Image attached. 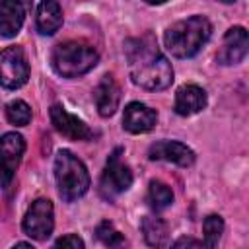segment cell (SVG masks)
<instances>
[{"label":"cell","mask_w":249,"mask_h":249,"mask_svg":"<svg viewBox=\"0 0 249 249\" xmlns=\"http://www.w3.org/2000/svg\"><path fill=\"white\" fill-rule=\"evenodd\" d=\"M130 78L136 86L146 89H165L173 82V68L152 35L128 39L124 43Z\"/></svg>","instance_id":"obj_1"},{"label":"cell","mask_w":249,"mask_h":249,"mask_svg":"<svg viewBox=\"0 0 249 249\" xmlns=\"http://www.w3.org/2000/svg\"><path fill=\"white\" fill-rule=\"evenodd\" d=\"M212 25L202 16H193L173 23L165 31V47L177 58H191L195 56L200 47L210 39Z\"/></svg>","instance_id":"obj_2"},{"label":"cell","mask_w":249,"mask_h":249,"mask_svg":"<svg viewBox=\"0 0 249 249\" xmlns=\"http://www.w3.org/2000/svg\"><path fill=\"white\" fill-rule=\"evenodd\" d=\"M54 177L58 193L64 200H76L89 189V173L86 165L68 150H60L54 160Z\"/></svg>","instance_id":"obj_3"},{"label":"cell","mask_w":249,"mask_h":249,"mask_svg":"<svg viewBox=\"0 0 249 249\" xmlns=\"http://www.w3.org/2000/svg\"><path fill=\"white\" fill-rule=\"evenodd\" d=\"M97 64V51L82 41L60 43L53 51V66L64 78H76Z\"/></svg>","instance_id":"obj_4"},{"label":"cell","mask_w":249,"mask_h":249,"mask_svg":"<svg viewBox=\"0 0 249 249\" xmlns=\"http://www.w3.org/2000/svg\"><path fill=\"white\" fill-rule=\"evenodd\" d=\"M121 154H123V148H117L109 160H107V165H105V171L101 175V185H99V191L101 195L111 200L115 198L117 195L124 193L130 185H132V171L128 169L126 163L121 161Z\"/></svg>","instance_id":"obj_5"},{"label":"cell","mask_w":249,"mask_h":249,"mask_svg":"<svg viewBox=\"0 0 249 249\" xmlns=\"http://www.w3.org/2000/svg\"><path fill=\"white\" fill-rule=\"evenodd\" d=\"M29 78V64L21 47H8L0 53V86L16 89Z\"/></svg>","instance_id":"obj_6"},{"label":"cell","mask_w":249,"mask_h":249,"mask_svg":"<svg viewBox=\"0 0 249 249\" xmlns=\"http://www.w3.org/2000/svg\"><path fill=\"white\" fill-rule=\"evenodd\" d=\"M54 218H53V202L47 198H37L31 202L25 218H23V231L33 239H47L53 233Z\"/></svg>","instance_id":"obj_7"},{"label":"cell","mask_w":249,"mask_h":249,"mask_svg":"<svg viewBox=\"0 0 249 249\" xmlns=\"http://www.w3.org/2000/svg\"><path fill=\"white\" fill-rule=\"evenodd\" d=\"M25 150V140L18 132H6L0 138V185L8 187L16 175Z\"/></svg>","instance_id":"obj_8"},{"label":"cell","mask_w":249,"mask_h":249,"mask_svg":"<svg viewBox=\"0 0 249 249\" xmlns=\"http://www.w3.org/2000/svg\"><path fill=\"white\" fill-rule=\"evenodd\" d=\"M247 47H249V37H247L245 27L235 25V27L228 29L224 35L222 47L218 51V62L226 64V66L241 62L247 54Z\"/></svg>","instance_id":"obj_9"},{"label":"cell","mask_w":249,"mask_h":249,"mask_svg":"<svg viewBox=\"0 0 249 249\" xmlns=\"http://www.w3.org/2000/svg\"><path fill=\"white\" fill-rule=\"evenodd\" d=\"M51 121H53V126L62 136H66L70 140H89L93 136V132L89 130V126L84 121H80L78 117L70 115L60 105H53L51 107Z\"/></svg>","instance_id":"obj_10"},{"label":"cell","mask_w":249,"mask_h":249,"mask_svg":"<svg viewBox=\"0 0 249 249\" xmlns=\"http://www.w3.org/2000/svg\"><path fill=\"white\" fill-rule=\"evenodd\" d=\"M148 156H150V160L171 161L181 167H187L195 161V152L187 144H181L175 140H160V142L152 144L148 150Z\"/></svg>","instance_id":"obj_11"},{"label":"cell","mask_w":249,"mask_h":249,"mask_svg":"<svg viewBox=\"0 0 249 249\" xmlns=\"http://www.w3.org/2000/svg\"><path fill=\"white\" fill-rule=\"evenodd\" d=\"M156 123H158V113L154 109H150L148 105H144L140 101H132L124 107L123 126L128 132H132V134L148 132L156 126Z\"/></svg>","instance_id":"obj_12"},{"label":"cell","mask_w":249,"mask_h":249,"mask_svg":"<svg viewBox=\"0 0 249 249\" xmlns=\"http://www.w3.org/2000/svg\"><path fill=\"white\" fill-rule=\"evenodd\" d=\"M95 105H97V111L101 117H111L117 107H119V101H121V88L119 84L115 82L113 76H103L101 82L97 84L95 91Z\"/></svg>","instance_id":"obj_13"},{"label":"cell","mask_w":249,"mask_h":249,"mask_svg":"<svg viewBox=\"0 0 249 249\" xmlns=\"http://www.w3.org/2000/svg\"><path fill=\"white\" fill-rule=\"evenodd\" d=\"M206 107V91L195 84L181 86L175 93V111L183 117L195 115Z\"/></svg>","instance_id":"obj_14"},{"label":"cell","mask_w":249,"mask_h":249,"mask_svg":"<svg viewBox=\"0 0 249 249\" xmlns=\"http://www.w3.org/2000/svg\"><path fill=\"white\" fill-rule=\"evenodd\" d=\"M23 6L16 0H4L0 2V35L2 37H14L21 25H23Z\"/></svg>","instance_id":"obj_15"},{"label":"cell","mask_w":249,"mask_h":249,"mask_svg":"<svg viewBox=\"0 0 249 249\" xmlns=\"http://www.w3.org/2000/svg\"><path fill=\"white\" fill-rule=\"evenodd\" d=\"M62 25V10L56 2L47 0L37 8V29L43 35H53Z\"/></svg>","instance_id":"obj_16"},{"label":"cell","mask_w":249,"mask_h":249,"mask_svg":"<svg viewBox=\"0 0 249 249\" xmlns=\"http://www.w3.org/2000/svg\"><path fill=\"white\" fill-rule=\"evenodd\" d=\"M142 233H144L146 243L150 247H154V249H161L169 241L167 224L161 218H158V216H144V220H142Z\"/></svg>","instance_id":"obj_17"},{"label":"cell","mask_w":249,"mask_h":249,"mask_svg":"<svg viewBox=\"0 0 249 249\" xmlns=\"http://www.w3.org/2000/svg\"><path fill=\"white\" fill-rule=\"evenodd\" d=\"M95 235L101 243H105L109 249H124L126 247V239L121 231L115 230V226L109 220H103L97 228H95Z\"/></svg>","instance_id":"obj_18"},{"label":"cell","mask_w":249,"mask_h":249,"mask_svg":"<svg viewBox=\"0 0 249 249\" xmlns=\"http://www.w3.org/2000/svg\"><path fill=\"white\" fill-rule=\"evenodd\" d=\"M148 198H150V204L156 210H161V208H165L173 202V191L161 181H150Z\"/></svg>","instance_id":"obj_19"},{"label":"cell","mask_w":249,"mask_h":249,"mask_svg":"<svg viewBox=\"0 0 249 249\" xmlns=\"http://www.w3.org/2000/svg\"><path fill=\"white\" fill-rule=\"evenodd\" d=\"M202 230H204V235H202L204 247L206 249H214L216 243H218V239H220V235H222V231H224V220L220 216H216V214H210L204 220Z\"/></svg>","instance_id":"obj_20"},{"label":"cell","mask_w":249,"mask_h":249,"mask_svg":"<svg viewBox=\"0 0 249 249\" xmlns=\"http://www.w3.org/2000/svg\"><path fill=\"white\" fill-rule=\"evenodd\" d=\"M6 117L12 124H18V126H25L29 124L31 121V109L25 101L21 99H16V101H10L6 105Z\"/></svg>","instance_id":"obj_21"},{"label":"cell","mask_w":249,"mask_h":249,"mask_svg":"<svg viewBox=\"0 0 249 249\" xmlns=\"http://www.w3.org/2000/svg\"><path fill=\"white\" fill-rule=\"evenodd\" d=\"M53 249H84V241L74 235V233H68V235H62L54 241Z\"/></svg>","instance_id":"obj_22"},{"label":"cell","mask_w":249,"mask_h":249,"mask_svg":"<svg viewBox=\"0 0 249 249\" xmlns=\"http://www.w3.org/2000/svg\"><path fill=\"white\" fill-rule=\"evenodd\" d=\"M171 249H206V247H204L202 241H198V239H195V237L183 235V237H179V239L171 245Z\"/></svg>","instance_id":"obj_23"},{"label":"cell","mask_w":249,"mask_h":249,"mask_svg":"<svg viewBox=\"0 0 249 249\" xmlns=\"http://www.w3.org/2000/svg\"><path fill=\"white\" fill-rule=\"evenodd\" d=\"M12 249H33L29 243H18L16 247H12Z\"/></svg>","instance_id":"obj_24"}]
</instances>
